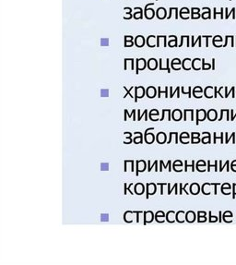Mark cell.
<instances>
[{
  "label": "cell",
  "instance_id": "cell-51",
  "mask_svg": "<svg viewBox=\"0 0 236 265\" xmlns=\"http://www.w3.org/2000/svg\"><path fill=\"white\" fill-rule=\"evenodd\" d=\"M167 71L168 73H171V70H170V67H169V59H167Z\"/></svg>",
  "mask_w": 236,
  "mask_h": 265
},
{
  "label": "cell",
  "instance_id": "cell-20",
  "mask_svg": "<svg viewBox=\"0 0 236 265\" xmlns=\"http://www.w3.org/2000/svg\"><path fill=\"white\" fill-rule=\"evenodd\" d=\"M160 171H162V167H163L165 169L169 167V171H170V172L172 171V170H171V163H172L171 160H169V161H168L167 164H163V162H162V160H161V161H160Z\"/></svg>",
  "mask_w": 236,
  "mask_h": 265
},
{
  "label": "cell",
  "instance_id": "cell-49",
  "mask_svg": "<svg viewBox=\"0 0 236 265\" xmlns=\"http://www.w3.org/2000/svg\"><path fill=\"white\" fill-rule=\"evenodd\" d=\"M176 188H177V183H176V184H174V187L173 188H171L170 190H168V195H170V194L172 193V191H173L174 189H175Z\"/></svg>",
  "mask_w": 236,
  "mask_h": 265
},
{
  "label": "cell",
  "instance_id": "cell-11",
  "mask_svg": "<svg viewBox=\"0 0 236 265\" xmlns=\"http://www.w3.org/2000/svg\"><path fill=\"white\" fill-rule=\"evenodd\" d=\"M176 219V214L174 211H170L168 212L167 214H166V220L169 222V223H174Z\"/></svg>",
  "mask_w": 236,
  "mask_h": 265
},
{
  "label": "cell",
  "instance_id": "cell-33",
  "mask_svg": "<svg viewBox=\"0 0 236 265\" xmlns=\"http://www.w3.org/2000/svg\"><path fill=\"white\" fill-rule=\"evenodd\" d=\"M125 10L127 11V14H125V15H127V16L124 17V19H125V20H129V19H131V18H132V15L130 14V12H131L132 9H131L130 8H125Z\"/></svg>",
  "mask_w": 236,
  "mask_h": 265
},
{
  "label": "cell",
  "instance_id": "cell-29",
  "mask_svg": "<svg viewBox=\"0 0 236 265\" xmlns=\"http://www.w3.org/2000/svg\"><path fill=\"white\" fill-rule=\"evenodd\" d=\"M100 170L108 171L109 170V163H102V164H100Z\"/></svg>",
  "mask_w": 236,
  "mask_h": 265
},
{
  "label": "cell",
  "instance_id": "cell-6",
  "mask_svg": "<svg viewBox=\"0 0 236 265\" xmlns=\"http://www.w3.org/2000/svg\"><path fill=\"white\" fill-rule=\"evenodd\" d=\"M146 168V162L141 160V161H137V172L136 175L139 176V172H144Z\"/></svg>",
  "mask_w": 236,
  "mask_h": 265
},
{
  "label": "cell",
  "instance_id": "cell-34",
  "mask_svg": "<svg viewBox=\"0 0 236 265\" xmlns=\"http://www.w3.org/2000/svg\"><path fill=\"white\" fill-rule=\"evenodd\" d=\"M100 221H102V222H108L109 221V215L107 213L100 214Z\"/></svg>",
  "mask_w": 236,
  "mask_h": 265
},
{
  "label": "cell",
  "instance_id": "cell-54",
  "mask_svg": "<svg viewBox=\"0 0 236 265\" xmlns=\"http://www.w3.org/2000/svg\"><path fill=\"white\" fill-rule=\"evenodd\" d=\"M162 59H160V70H162Z\"/></svg>",
  "mask_w": 236,
  "mask_h": 265
},
{
  "label": "cell",
  "instance_id": "cell-26",
  "mask_svg": "<svg viewBox=\"0 0 236 265\" xmlns=\"http://www.w3.org/2000/svg\"><path fill=\"white\" fill-rule=\"evenodd\" d=\"M168 45H169L170 47H174V46H177V38L176 36L173 39V40H169V42H168Z\"/></svg>",
  "mask_w": 236,
  "mask_h": 265
},
{
  "label": "cell",
  "instance_id": "cell-36",
  "mask_svg": "<svg viewBox=\"0 0 236 265\" xmlns=\"http://www.w3.org/2000/svg\"><path fill=\"white\" fill-rule=\"evenodd\" d=\"M135 114H136V110H133L131 114H128V112H127V110H126V109L125 110V116H128L129 117H131V116H133V117H134V118H133V120H136V118H135Z\"/></svg>",
  "mask_w": 236,
  "mask_h": 265
},
{
  "label": "cell",
  "instance_id": "cell-12",
  "mask_svg": "<svg viewBox=\"0 0 236 265\" xmlns=\"http://www.w3.org/2000/svg\"><path fill=\"white\" fill-rule=\"evenodd\" d=\"M156 16H157V18L160 19V20L165 19V18H166V9H165L164 8H159V9H157Z\"/></svg>",
  "mask_w": 236,
  "mask_h": 265
},
{
  "label": "cell",
  "instance_id": "cell-4",
  "mask_svg": "<svg viewBox=\"0 0 236 265\" xmlns=\"http://www.w3.org/2000/svg\"><path fill=\"white\" fill-rule=\"evenodd\" d=\"M135 89H136V93H135V102L137 103L139 98H143L144 97V95L146 93V91H145V89L142 86L136 87Z\"/></svg>",
  "mask_w": 236,
  "mask_h": 265
},
{
  "label": "cell",
  "instance_id": "cell-5",
  "mask_svg": "<svg viewBox=\"0 0 236 265\" xmlns=\"http://www.w3.org/2000/svg\"><path fill=\"white\" fill-rule=\"evenodd\" d=\"M157 190V187L154 183H150V184H147V192H146V198L149 199L150 195H153L156 193Z\"/></svg>",
  "mask_w": 236,
  "mask_h": 265
},
{
  "label": "cell",
  "instance_id": "cell-8",
  "mask_svg": "<svg viewBox=\"0 0 236 265\" xmlns=\"http://www.w3.org/2000/svg\"><path fill=\"white\" fill-rule=\"evenodd\" d=\"M156 141L159 144H163L166 142V134L164 132H159L157 137H156Z\"/></svg>",
  "mask_w": 236,
  "mask_h": 265
},
{
  "label": "cell",
  "instance_id": "cell-19",
  "mask_svg": "<svg viewBox=\"0 0 236 265\" xmlns=\"http://www.w3.org/2000/svg\"><path fill=\"white\" fill-rule=\"evenodd\" d=\"M166 114H168V120L171 121V119H172V118H171V110H168V109H164V110H162V116H161V118L160 119V121H162V120L164 119Z\"/></svg>",
  "mask_w": 236,
  "mask_h": 265
},
{
  "label": "cell",
  "instance_id": "cell-17",
  "mask_svg": "<svg viewBox=\"0 0 236 265\" xmlns=\"http://www.w3.org/2000/svg\"><path fill=\"white\" fill-rule=\"evenodd\" d=\"M147 45L150 47H155V36L150 35L147 39Z\"/></svg>",
  "mask_w": 236,
  "mask_h": 265
},
{
  "label": "cell",
  "instance_id": "cell-39",
  "mask_svg": "<svg viewBox=\"0 0 236 265\" xmlns=\"http://www.w3.org/2000/svg\"><path fill=\"white\" fill-rule=\"evenodd\" d=\"M134 45L133 41H125V47H129V46H132Z\"/></svg>",
  "mask_w": 236,
  "mask_h": 265
},
{
  "label": "cell",
  "instance_id": "cell-18",
  "mask_svg": "<svg viewBox=\"0 0 236 265\" xmlns=\"http://www.w3.org/2000/svg\"><path fill=\"white\" fill-rule=\"evenodd\" d=\"M185 213H184V212H182V211L178 212V213H177V214H176V220H177L179 223H183V222L185 221Z\"/></svg>",
  "mask_w": 236,
  "mask_h": 265
},
{
  "label": "cell",
  "instance_id": "cell-52",
  "mask_svg": "<svg viewBox=\"0 0 236 265\" xmlns=\"http://www.w3.org/2000/svg\"><path fill=\"white\" fill-rule=\"evenodd\" d=\"M158 185H160V194L162 195V194H163V186H164V185H166V184H161V183H159Z\"/></svg>",
  "mask_w": 236,
  "mask_h": 265
},
{
  "label": "cell",
  "instance_id": "cell-42",
  "mask_svg": "<svg viewBox=\"0 0 236 265\" xmlns=\"http://www.w3.org/2000/svg\"><path fill=\"white\" fill-rule=\"evenodd\" d=\"M201 37H202V36H198V38L195 41V40H194V37L192 36V46H195V44L197 41H200V40H201Z\"/></svg>",
  "mask_w": 236,
  "mask_h": 265
},
{
  "label": "cell",
  "instance_id": "cell-43",
  "mask_svg": "<svg viewBox=\"0 0 236 265\" xmlns=\"http://www.w3.org/2000/svg\"><path fill=\"white\" fill-rule=\"evenodd\" d=\"M187 167H189V164L185 161V171H187ZM190 167H192V170L194 171V162H192V164H190Z\"/></svg>",
  "mask_w": 236,
  "mask_h": 265
},
{
  "label": "cell",
  "instance_id": "cell-53",
  "mask_svg": "<svg viewBox=\"0 0 236 265\" xmlns=\"http://www.w3.org/2000/svg\"><path fill=\"white\" fill-rule=\"evenodd\" d=\"M125 185V188H124V193H125V195H126V193H127V185L125 183L124 184Z\"/></svg>",
  "mask_w": 236,
  "mask_h": 265
},
{
  "label": "cell",
  "instance_id": "cell-38",
  "mask_svg": "<svg viewBox=\"0 0 236 265\" xmlns=\"http://www.w3.org/2000/svg\"><path fill=\"white\" fill-rule=\"evenodd\" d=\"M138 111H139V117H138V120H139V121H140V120H141V118L143 117V116H146V115H147V113H148V110L146 109V110L144 111V114H143V115H140V110H138Z\"/></svg>",
  "mask_w": 236,
  "mask_h": 265
},
{
  "label": "cell",
  "instance_id": "cell-9",
  "mask_svg": "<svg viewBox=\"0 0 236 265\" xmlns=\"http://www.w3.org/2000/svg\"><path fill=\"white\" fill-rule=\"evenodd\" d=\"M146 93H147V96L149 98H154L157 94V91H156V88L153 87V86H150L148 87L147 91H146Z\"/></svg>",
  "mask_w": 236,
  "mask_h": 265
},
{
  "label": "cell",
  "instance_id": "cell-55",
  "mask_svg": "<svg viewBox=\"0 0 236 265\" xmlns=\"http://www.w3.org/2000/svg\"><path fill=\"white\" fill-rule=\"evenodd\" d=\"M180 185V192L179 194H182V190H183V187H182V184H179Z\"/></svg>",
  "mask_w": 236,
  "mask_h": 265
},
{
  "label": "cell",
  "instance_id": "cell-13",
  "mask_svg": "<svg viewBox=\"0 0 236 265\" xmlns=\"http://www.w3.org/2000/svg\"><path fill=\"white\" fill-rule=\"evenodd\" d=\"M135 45L138 47H142L145 45V38L142 35H138L135 40Z\"/></svg>",
  "mask_w": 236,
  "mask_h": 265
},
{
  "label": "cell",
  "instance_id": "cell-21",
  "mask_svg": "<svg viewBox=\"0 0 236 265\" xmlns=\"http://www.w3.org/2000/svg\"><path fill=\"white\" fill-rule=\"evenodd\" d=\"M185 219L189 222V223H192L194 220H195V213L193 212H188L185 215Z\"/></svg>",
  "mask_w": 236,
  "mask_h": 265
},
{
  "label": "cell",
  "instance_id": "cell-1",
  "mask_svg": "<svg viewBox=\"0 0 236 265\" xmlns=\"http://www.w3.org/2000/svg\"><path fill=\"white\" fill-rule=\"evenodd\" d=\"M153 5H154L153 3H150V4L146 5V7H145V9H144V15H145L146 19H148V20H151V19L154 17V14H155L154 10H153L152 9H149V7L153 6Z\"/></svg>",
  "mask_w": 236,
  "mask_h": 265
},
{
  "label": "cell",
  "instance_id": "cell-2",
  "mask_svg": "<svg viewBox=\"0 0 236 265\" xmlns=\"http://www.w3.org/2000/svg\"><path fill=\"white\" fill-rule=\"evenodd\" d=\"M148 65V62L144 58H139L137 59V70H136V74H139V70H145L146 66Z\"/></svg>",
  "mask_w": 236,
  "mask_h": 265
},
{
  "label": "cell",
  "instance_id": "cell-24",
  "mask_svg": "<svg viewBox=\"0 0 236 265\" xmlns=\"http://www.w3.org/2000/svg\"><path fill=\"white\" fill-rule=\"evenodd\" d=\"M139 137H138V138H135L134 139V142L136 143V144H139V143H142L143 142V135H142V133L141 132H139Z\"/></svg>",
  "mask_w": 236,
  "mask_h": 265
},
{
  "label": "cell",
  "instance_id": "cell-7",
  "mask_svg": "<svg viewBox=\"0 0 236 265\" xmlns=\"http://www.w3.org/2000/svg\"><path fill=\"white\" fill-rule=\"evenodd\" d=\"M144 213V224H146L147 223H151L152 220L154 219V214L152 212L149 211V212H143Z\"/></svg>",
  "mask_w": 236,
  "mask_h": 265
},
{
  "label": "cell",
  "instance_id": "cell-47",
  "mask_svg": "<svg viewBox=\"0 0 236 265\" xmlns=\"http://www.w3.org/2000/svg\"><path fill=\"white\" fill-rule=\"evenodd\" d=\"M177 165H182V162L180 160H176L174 163V167H177Z\"/></svg>",
  "mask_w": 236,
  "mask_h": 265
},
{
  "label": "cell",
  "instance_id": "cell-10",
  "mask_svg": "<svg viewBox=\"0 0 236 265\" xmlns=\"http://www.w3.org/2000/svg\"><path fill=\"white\" fill-rule=\"evenodd\" d=\"M158 67V62L155 58H150L148 61V68L150 70H155Z\"/></svg>",
  "mask_w": 236,
  "mask_h": 265
},
{
  "label": "cell",
  "instance_id": "cell-37",
  "mask_svg": "<svg viewBox=\"0 0 236 265\" xmlns=\"http://www.w3.org/2000/svg\"><path fill=\"white\" fill-rule=\"evenodd\" d=\"M165 216V213L162 212V211H159V212H157L156 213V214H155V218H159V217H164Z\"/></svg>",
  "mask_w": 236,
  "mask_h": 265
},
{
  "label": "cell",
  "instance_id": "cell-46",
  "mask_svg": "<svg viewBox=\"0 0 236 265\" xmlns=\"http://www.w3.org/2000/svg\"><path fill=\"white\" fill-rule=\"evenodd\" d=\"M189 137V135L186 133V132H183V133L181 134V137H180V139H184V138H188Z\"/></svg>",
  "mask_w": 236,
  "mask_h": 265
},
{
  "label": "cell",
  "instance_id": "cell-41",
  "mask_svg": "<svg viewBox=\"0 0 236 265\" xmlns=\"http://www.w3.org/2000/svg\"><path fill=\"white\" fill-rule=\"evenodd\" d=\"M154 114H155L156 116H158V115H159V111H158L157 109H152V110L150 112V116H151L154 115Z\"/></svg>",
  "mask_w": 236,
  "mask_h": 265
},
{
  "label": "cell",
  "instance_id": "cell-23",
  "mask_svg": "<svg viewBox=\"0 0 236 265\" xmlns=\"http://www.w3.org/2000/svg\"><path fill=\"white\" fill-rule=\"evenodd\" d=\"M168 87H165V90L164 91H161V89H160V87H158V90H159V93H158V97L159 98H160V95H161V93H164L165 94V97L167 98L168 97Z\"/></svg>",
  "mask_w": 236,
  "mask_h": 265
},
{
  "label": "cell",
  "instance_id": "cell-40",
  "mask_svg": "<svg viewBox=\"0 0 236 265\" xmlns=\"http://www.w3.org/2000/svg\"><path fill=\"white\" fill-rule=\"evenodd\" d=\"M202 65H203V70H209L210 68V65H209V64L206 65L204 63V59H202Z\"/></svg>",
  "mask_w": 236,
  "mask_h": 265
},
{
  "label": "cell",
  "instance_id": "cell-44",
  "mask_svg": "<svg viewBox=\"0 0 236 265\" xmlns=\"http://www.w3.org/2000/svg\"><path fill=\"white\" fill-rule=\"evenodd\" d=\"M176 63H177L178 65H179V64H181V61H180V59H179V58H174V59L172 61V65H174V64H176Z\"/></svg>",
  "mask_w": 236,
  "mask_h": 265
},
{
  "label": "cell",
  "instance_id": "cell-3",
  "mask_svg": "<svg viewBox=\"0 0 236 265\" xmlns=\"http://www.w3.org/2000/svg\"><path fill=\"white\" fill-rule=\"evenodd\" d=\"M154 129V127H150V128H148V129H146V131H145V136H144V140H145V141L148 143V144H151L153 141H154V134L153 133H148L149 131H150V130H153Z\"/></svg>",
  "mask_w": 236,
  "mask_h": 265
},
{
  "label": "cell",
  "instance_id": "cell-15",
  "mask_svg": "<svg viewBox=\"0 0 236 265\" xmlns=\"http://www.w3.org/2000/svg\"><path fill=\"white\" fill-rule=\"evenodd\" d=\"M144 190H145V187L141 183H138L136 185V187H135V192H136V194H138V195H141L144 192Z\"/></svg>",
  "mask_w": 236,
  "mask_h": 265
},
{
  "label": "cell",
  "instance_id": "cell-32",
  "mask_svg": "<svg viewBox=\"0 0 236 265\" xmlns=\"http://www.w3.org/2000/svg\"><path fill=\"white\" fill-rule=\"evenodd\" d=\"M100 96H103V97H108L109 96V90H107V89H102V90H100Z\"/></svg>",
  "mask_w": 236,
  "mask_h": 265
},
{
  "label": "cell",
  "instance_id": "cell-22",
  "mask_svg": "<svg viewBox=\"0 0 236 265\" xmlns=\"http://www.w3.org/2000/svg\"><path fill=\"white\" fill-rule=\"evenodd\" d=\"M198 186H197V184L196 183H194V184H192V186H191V188H190V192L192 193V194H197L198 193Z\"/></svg>",
  "mask_w": 236,
  "mask_h": 265
},
{
  "label": "cell",
  "instance_id": "cell-35",
  "mask_svg": "<svg viewBox=\"0 0 236 265\" xmlns=\"http://www.w3.org/2000/svg\"><path fill=\"white\" fill-rule=\"evenodd\" d=\"M100 45H103V46H107V45H109V39H107V38H104V39H102V40H100Z\"/></svg>",
  "mask_w": 236,
  "mask_h": 265
},
{
  "label": "cell",
  "instance_id": "cell-27",
  "mask_svg": "<svg viewBox=\"0 0 236 265\" xmlns=\"http://www.w3.org/2000/svg\"><path fill=\"white\" fill-rule=\"evenodd\" d=\"M170 91H171V94H170V97H171V98H173V97H174V93H175V92H177V97H178V98L180 97V93H179V91H180V88H179V87H177V88L175 89V91H173V88H172V87H170Z\"/></svg>",
  "mask_w": 236,
  "mask_h": 265
},
{
  "label": "cell",
  "instance_id": "cell-14",
  "mask_svg": "<svg viewBox=\"0 0 236 265\" xmlns=\"http://www.w3.org/2000/svg\"><path fill=\"white\" fill-rule=\"evenodd\" d=\"M135 212H131V211H127L124 214V220L126 222V223H131L132 220H133V215H134Z\"/></svg>",
  "mask_w": 236,
  "mask_h": 265
},
{
  "label": "cell",
  "instance_id": "cell-48",
  "mask_svg": "<svg viewBox=\"0 0 236 265\" xmlns=\"http://www.w3.org/2000/svg\"><path fill=\"white\" fill-rule=\"evenodd\" d=\"M125 41H133V37L130 36V35L125 36Z\"/></svg>",
  "mask_w": 236,
  "mask_h": 265
},
{
  "label": "cell",
  "instance_id": "cell-31",
  "mask_svg": "<svg viewBox=\"0 0 236 265\" xmlns=\"http://www.w3.org/2000/svg\"><path fill=\"white\" fill-rule=\"evenodd\" d=\"M124 89H125V91H126V92H125V96H124V98H125V97H126L128 94H129V95H130L132 98H133V97H135V96H133V94L131 93V91H133V89H134V87H133V86H132V87H131L129 90H128V89H126V88H125V86L124 87Z\"/></svg>",
  "mask_w": 236,
  "mask_h": 265
},
{
  "label": "cell",
  "instance_id": "cell-30",
  "mask_svg": "<svg viewBox=\"0 0 236 265\" xmlns=\"http://www.w3.org/2000/svg\"><path fill=\"white\" fill-rule=\"evenodd\" d=\"M157 164H158V161H155V162H154V163H153L152 165L150 164V161H148V165H149L148 171H149V172H150L153 167H155V168H156V171H158V170H157Z\"/></svg>",
  "mask_w": 236,
  "mask_h": 265
},
{
  "label": "cell",
  "instance_id": "cell-16",
  "mask_svg": "<svg viewBox=\"0 0 236 265\" xmlns=\"http://www.w3.org/2000/svg\"><path fill=\"white\" fill-rule=\"evenodd\" d=\"M182 118V113L179 109H175L174 112H173V119L175 120V121H179L181 120Z\"/></svg>",
  "mask_w": 236,
  "mask_h": 265
},
{
  "label": "cell",
  "instance_id": "cell-28",
  "mask_svg": "<svg viewBox=\"0 0 236 265\" xmlns=\"http://www.w3.org/2000/svg\"><path fill=\"white\" fill-rule=\"evenodd\" d=\"M124 134H125V136H127V139H126L125 141H124V143H125V144H129V143H131V142H132V140H131V135H132V133H130V132H125Z\"/></svg>",
  "mask_w": 236,
  "mask_h": 265
},
{
  "label": "cell",
  "instance_id": "cell-25",
  "mask_svg": "<svg viewBox=\"0 0 236 265\" xmlns=\"http://www.w3.org/2000/svg\"><path fill=\"white\" fill-rule=\"evenodd\" d=\"M139 9V12H137V13H135L134 14V18L136 19V20H138V19H142L143 18V10L140 9V8H138Z\"/></svg>",
  "mask_w": 236,
  "mask_h": 265
},
{
  "label": "cell",
  "instance_id": "cell-45",
  "mask_svg": "<svg viewBox=\"0 0 236 265\" xmlns=\"http://www.w3.org/2000/svg\"><path fill=\"white\" fill-rule=\"evenodd\" d=\"M184 12H185L186 14H188V13H189V9H188L187 8H183V9L180 10V13H184Z\"/></svg>",
  "mask_w": 236,
  "mask_h": 265
},
{
  "label": "cell",
  "instance_id": "cell-50",
  "mask_svg": "<svg viewBox=\"0 0 236 265\" xmlns=\"http://www.w3.org/2000/svg\"><path fill=\"white\" fill-rule=\"evenodd\" d=\"M142 213H143V212H139H139H136V213H137V223L139 222V214Z\"/></svg>",
  "mask_w": 236,
  "mask_h": 265
}]
</instances>
